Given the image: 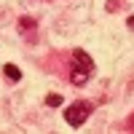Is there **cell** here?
<instances>
[{
  "mask_svg": "<svg viewBox=\"0 0 134 134\" xmlns=\"http://www.w3.org/2000/svg\"><path fill=\"white\" fill-rule=\"evenodd\" d=\"M91 105H88V102H72L70 107H67L64 110V121H67V124H70V126H83L86 124V121H88V115H91Z\"/></svg>",
  "mask_w": 134,
  "mask_h": 134,
  "instance_id": "6da1fadb",
  "label": "cell"
},
{
  "mask_svg": "<svg viewBox=\"0 0 134 134\" xmlns=\"http://www.w3.org/2000/svg\"><path fill=\"white\" fill-rule=\"evenodd\" d=\"M72 67H78V70H86V72H94V59L88 57L83 48H75V51H72Z\"/></svg>",
  "mask_w": 134,
  "mask_h": 134,
  "instance_id": "7a4b0ae2",
  "label": "cell"
},
{
  "mask_svg": "<svg viewBox=\"0 0 134 134\" xmlns=\"http://www.w3.org/2000/svg\"><path fill=\"white\" fill-rule=\"evenodd\" d=\"M3 72H5V78H8L11 83H19L21 81V70H19L16 64H3Z\"/></svg>",
  "mask_w": 134,
  "mask_h": 134,
  "instance_id": "3957f363",
  "label": "cell"
},
{
  "mask_svg": "<svg viewBox=\"0 0 134 134\" xmlns=\"http://www.w3.org/2000/svg\"><path fill=\"white\" fill-rule=\"evenodd\" d=\"M88 78H91V72H86V70H78V67H72V72H70V81L75 86H83Z\"/></svg>",
  "mask_w": 134,
  "mask_h": 134,
  "instance_id": "277c9868",
  "label": "cell"
},
{
  "mask_svg": "<svg viewBox=\"0 0 134 134\" xmlns=\"http://www.w3.org/2000/svg\"><path fill=\"white\" fill-rule=\"evenodd\" d=\"M62 102H64L62 94H48V97H46V105H48V107H59Z\"/></svg>",
  "mask_w": 134,
  "mask_h": 134,
  "instance_id": "5b68a950",
  "label": "cell"
},
{
  "mask_svg": "<svg viewBox=\"0 0 134 134\" xmlns=\"http://www.w3.org/2000/svg\"><path fill=\"white\" fill-rule=\"evenodd\" d=\"M19 27H21V30H32V27H35V19L21 16V19H19Z\"/></svg>",
  "mask_w": 134,
  "mask_h": 134,
  "instance_id": "8992f818",
  "label": "cell"
},
{
  "mask_svg": "<svg viewBox=\"0 0 134 134\" xmlns=\"http://www.w3.org/2000/svg\"><path fill=\"white\" fill-rule=\"evenodd\" d=\"M126 24H129V27L134 30V16H129V19H126Z\"/></svg>",
  "mask_w": 134,
  "mask_h": 134,
  "instance_id": "52a82bcc",
  "label": "cell"
}]
</instances>
